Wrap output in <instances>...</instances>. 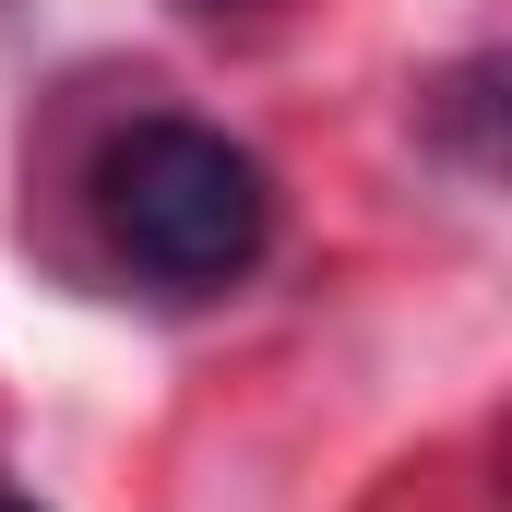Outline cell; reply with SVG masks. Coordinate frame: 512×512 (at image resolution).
Returning <instances> with one entry per match:
<instances>
[{"label":"cell","mask_w":512,"mask_h":512,"mask_svg":"<svg viewBox=\"0 0 512 512\" xmlns=\"http://www.w3.org/2000/svg\"><path fill=\"white\" fill-rule=\"evenodd\" d=\"M0 512H36V501H24V489H0Z\"/></svg>","instance_id":"obj_3"},{"label":"cell","mask_w":512,"mask_h":512,"mask_svg":"<svg viewBox=\"0 0 512 512\" xmlns=\"http://www.w3.org/2000/svg\"><path fill=\"white\" fill-rule=\"evenodd\" d=\"M179 12H203V24H215V12H251V0H179Z\"/></svg>","instance_id":"obj_2"},{"label":"cell","mask_w":512,"mask_h":512,"mask_svg":"<svg viewBox=\"0 0 512 512\" xmlns=\"http://www.w3.org/2000/svg\"><path fill=\"white\" fill-rule=\"evenodd\" d=\"M96 215L120 239L131 274L203 298V286H239L274 239V179H262L251 143H227L215 120H131L96 155Z\"/></svg>","instance_id":"obj_1"}]
</instances>
